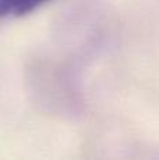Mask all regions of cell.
Instances as JSON below:
<instances>
[{
  "label": "cell",
  "mask_w": 159,
  "mask_h": 160,
  "mask_svg": "<svg viewBox=\"0 0 159 160\" xmlns=\"http://www.w3.org/2000/svg\"><path fill=\"white\" fill-rule=\"evenodd\" d=\"M44 2H48V0H0V17L8 16V14L23 16L35 8L37 6L42 4Z\"/></svg>",
  "instance_id": "6da1fadb"
}]
</instances>
